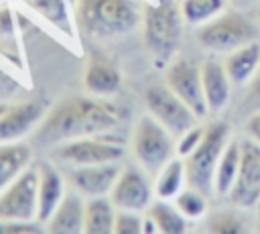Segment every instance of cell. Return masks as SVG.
<instances>
[{
	"instance_id": "obj_24",
	"label": "cell",
	"mask_w": 260,
	"mask_h": 234,
	"mask_svg": "<svg viewBox=\"0 0 260 234\" xmlns=\"http://www.w3.org/2000/svg\"><path fill=\"white\" fill-rule=\"evenodd\" d=\"M148 216L154 220L158 232L165 234H181L187 230V218L179 212L175 203H169L167 199H156L148 206Z\"/></svg>"
},
{
	"instance_id": "obj_21",
	"label": "cell",
	"mask_w": 260,
	"mask_h": 234,
	"mask_svg": "<svg viewBox=\"0 0 260 234\" xmlns=\"http://www.w3.org/2000/svg\"><path fill=\"white\" fill-rule=\"evenodd\" d=\"M32 151L28 144L16 142H0V191L18 177L30 163Z\"/></svg>"
},
{
	"instance_id": "obj_26",
	"label": "cell",
	"mask_w": 260,
	"mask_h": 234,
	"mask_svg": "<svg viewBox=\"0 0 260 234\" xmlns=\"http://www.w3.org/2000/svg\"><path fill=\"white\" fill-rule=\"evenodd\" d=\"M225 0H183L181 12L189 24H205L207 20L221 14Z\"/></svg>"
},
{
	"instance_id": "obj_19",
	"label": "cell",
	"mask_w": 260,
	"mask_h": 234,
	"mask_svg": "<svg viewBox=\"0 0 260 234\" xmlns=\"http://www.w3.org/2000/svg\"><path fill=\"white\" fill-rule=\"evenodd\" d=\"M223 67L234 85H248L260 67V45L256 41L232 51L223 59Z\"/></svg>"
},
{
	"instance_id": "obj_33",
	"label": "cell",
	"mask_w": 260,
	"mask_h": 234,
	"mask_svg": "<svg viewBox=\"0 0 260 234\" xmlns=\"http://www.w3.org/2000/svg\"><path fill=\"white\" fill-rule=\"evenodd\" d=\"M18 87H20V81L0 67V98H10V96H14V94L18 92Z\"/></svg>"
},
{
	"instance_id": "obj_6",
	"label": "cell",
	"mask_w": 260,
	"mask_h": 234,
	"mask_svg": "<svg viewBox=\"0 0 260 234\" xmlns=\"http://www.w3.org/2000/svg\"><path fill=\"white\" fill-rule=\"evenodd\" d=\"M256 37L254 24L240 12H225L217 14L215 18L201 24L197 39L199 43L211 53H232Z\"/></svg>"
},
{
	"instance_id": "obj_25",
	"label": "cell",
	"mask_w": 260,
	"mask_h": 234,
	"mask_svg": "<svg viewBox=\"0 0 260 234\" xmlns=\"http://www.w3.org/2000/svg\"><path fill=\"white\" fill-rule=\"evenodd\" d=\"M28 6L59 31L73 35V20L69 14L67 0H28Z\"/></svg>"
},
{
	"instance_id": "obj_35",
	"label": "cell",
	"mask_w": 260,
	"mask_h": 234,
	"mask_svg": "<svg viewBox=\"0 0 260 234\" xmlns=\"http://www.w3.org/2000/svg\"><path fill=\"white\" fill-rule=\"evenodd\" d=\"M8 108V104H4V102H0V116H2V112Z\"/></svg>"
},
{
	"instance_id": "obj_27",
	"label": "cell",
	"mask_w": 260,
	"mask_h": 234,
	"mask_svg": "<svg viewBox=\"0 0 260 234\" xmlns=\"http://www.w3.org/2000/svg\"><path fill=\"white\" fill-rule=\"evenodd\" d=\"M175 206L179 208V212L187 218V220H197L205 214L207 210V195L195 187H185L179 191V195L175 197Z\"/></svg>"
},
{
	"instance_id": "obj_7",
	"label": "cell",
	"mask_w": 260,
	"mask_h": 234,
	"mask_svg": "<svg viewBox=\"0 0 260 234\" xmlns=\"http://www.w3.org/2000/svg\"><path fill=\"white\" fill-rule=\"evenodd\" d=\"M124 155V147L120 140H114L106 134L79 136L65 142H59L53 149V157L59 163L79 167V165H98L120 161Z\"/></svg>"
},
{
	"instance_id": "obj_11",
	"label": "cell",
	"mask_w": 260,
	"mask_h": 234,
	"mask_svg": "<svg viewBox=\"0 0 260 234\" xmlns=\"http://www.w3.org/2000/svg\"><path fill=\"white\" fill-rule=\"evenodd\" d=\"M232 206L248 210L260 201V144L250 136L242 140V159L238 177L228 193Z\"/></svg>"
},
{
	"instance_id": "obj_34",
	"label": "cell",
	"mask_w": 260,
	"mask_h": 234,
	"mask_svg": "<svg viewBox=\"0 0 260 234\" xmlns=\"http://www.w3.org/2000/svg\"><path fill=\"white\" fill-rule=\"evenodd\" d=\"M244 130H246V134H248L252 140H256V142L260 144V110H256L254 114H250V118L246 120Z\"/></svg>"
},
{
	"instance_id": "obj_29",
	"label": "cell",
	"mask_w": 260,
	"mask_h": 234,
	"mask_svg": "<svg viewBox=\"0 0 260 234\" xmlns=\"http://www.w3.org/2000/svg\"><path fill=\"white\" fill-rule=\"evenodd\" d=\"M203 134H205V128H201V126H191L189 130H185L181 136H179V142H177V153H179V157H187V155H191L197 147H199V142L203 140Z\"/></svg>"
},
{
	"instance_id": "obj_3",
	"label": "cell",
	"mask_w": 260,
	"mask_h": 234,
	"mask_svg": "<svg viewBox=\"0 0 260 234\" xmlns=\"http://www.w3.org/2000/svg\"><path fill=\"white\" fill-rule=\"evenodd\" d=\"M183 20L181 6H177L175 0H158L156 4L144 6V45L156 67H165L173 61L181 41Z\"/></svg>"
},
{
	"instance_id": "obj_2",
	"label": "cell",
	"mask_w": 260,
	"mask_h": 234,
	"mask_svg": "<svg viewBox=\"0 0 260 234\" xmlns=\"http://www.w3.org/2000/svg\"><path fill=\"white\" fill-rule=\"evenodd\" d=\"M138 0H77L75 24L89 39H120L142 22Z\"/></svg>"
},
{
	"instance_id": "obj_16",
	"label": "cell",
	"mask_w": 260,
	"mask_h": 234,
	"mask_svg": "<svg viewBox=\"0 0 260 234\" xmlns=\"http://www.w3.org/2000/svg\"><path fill=\"white\" fill-rule=\"evenodd\" d=\"M83 222H85V199L79 191L73 187L65 191L63 199L59 201L57 210L49 218L47 232L53 234H77L83 232Z\"/></svg>"
},
{
	"instance_id": "obj_30",
	"label": "cell",
	"mask_w": 260,
	"mask_h": 234,
	"mask_svg": "<svg viewBox=\"0 0 260 234\" xmlns=\"http://www.w3.org/2000/svg\"><path fill=\"white\" fill-rule=\"evenodd\" d=\"M209 230L211 232H242L244 230V224L234 214L221 212V214H215L209 220Z\"/></svg>"
},
{
	"instance_id": "obj_4",
	"label": "cell",
	"mask_w": 260,
	"mask_h": 234,
	"mask_svg": "<svg viewBox=\"0 0 260 234\" xmlns=\"http://www.w3.org/2000/svg\"><path fill=\"white\" fill-rule=\"evenodd\" d=\"M230 142V126L223 120L211 122L205 126L203 140L199 147L185 157V169H187V185L203 191L209 195L213 191V179L215 169L219 163V157Z\"/></svg>"
},
{
	"instance_id": "obj_5",
	"label": "cell",
	"mask_w": 260,
	"mask_h": 234,
	"mask_svg": "<svg viewBox=\"0 0 260 234\" xmlns=\"http://www.w3.org/2000/svg\"><path fill=\"white\" fill-rule=\"evenodd\" d=\"M132 151L138 165L146 173L156 175L173 159V134L152 114H144L132 130Z\"/></svg>"
},
{
	"instance_id": "obj_36",
	"label": "cell",
	"mask_w": 260,
	"mask_h": 234,
	"mask_svg": "<svg viewBox=\"0 0 260 234\" xmlns=\"http://www.w3.org/2000/svg\"><path fill=\"white\" fill-rule=\"evenodd\" d=\"M258 228H260V201H258Z\"/></svg>"
},
{
	"instance_id": "obj_18",
	"label": "cell",
	"mask_w": 260,
	"mask_h": 234,
	"mask_svg": "<svg viewBox=\"0 0 260 234\" xmlns=\"http://www.w3.org/2000/svg\"><path fill=\"white\" fill-rule=\"evenodd\" d=\"M122 75L116 65L104 59H91L83 73V87L89 96L108 98L120 90Z\"/></svg>"
},
{
	"instance_id": "obj_20",
	"label": "cell",
	"mask_w": 260,
	"mask_h": 234,
	"mask_svg": "<svg viewBox=\"0 0 260 234\" xmlns=\"http://www.w3.org/2000/svg\"><path fill=\"white\" fill-rule=\"evenodd\" d=\"M116 206L112 203L110 195H93L85 197V222L83 232L87 234H110L114 232L116 220Z\"/></svg>"
},
{
	"instance_id": "obj_9",
	"label": "cell",
	"mask_w": 260,
	"mask_h": 234,
	"mask_svg": "<svg viewBox=\"0 0 260 234\" xmlns=\"http://www.w3.org/2000/svg\"><path fill=\"white\" fill-rule=\"evenodd\" d=\"M148 114H152L173 136H181L185 130L195 126L197 114L167 85L154 83L144 94Z\"/></svg>"
},
{
	"instance_id": "obj_23",
	"label": "cell",
	"mask_w": 260,
	"mask_h": 234,
	"mask_svg": "<svg viewBox=\"0 0 260 234\" xmlns=\"http://www.w3.org/2000/svg\"><path fill=\"white\" fill-rule=\"evenodd\" d=\"M187 183V169H185V159L177 157L171 159L154 179V195L160 199H175L181 189H185Z\"/></svg>"
},
{
	"instance_id": "obj_8",
	"label": "cell",
	"mask_w": 260,
	"mask_h": 234,
	"mask_svg": "<svg viewBox=\"0 0 260 234\" xmlns=\"http://www.w3.org/2000/svg\"><path fill=\"white\" fill-rule=\"evenodd\" d=\"M39 214V169L26 167L0 191V220H37Z\"/></svg>"
},
{
	"instance_id": "obj_32",
	"label": "cell",
	"mask_w": 260,
	"mask_h": 234,
	"mask_svg": "<svg viewBox=\"0 0 260 234\" xmlns=\"http://www.w3.org/2000/svg\"><path fill=\"white\" fill-rule=\"evenodd\" d=\"M244 104L254 112L260 110V67H258L256 75L250 79V83H248V94L244 98Z\"/></svg>"
},
{
	"instance_id": "obj_22",
	"label": "cell",
	"mask_w": 260,
	"mask_h": 234,
	"mask_svg": "<svg viewBox=\"0 0 260 234\" xmlns=\"http://www.w3.org/2000/svg\"><path fill=\"white\" fill-rule=\"evenodd\" d=\"M240 159H242V142L230 140L219 157L217 169H215V179H213V191L217 195H228L240 169Z\"/></svg>"
},
{
	"instance_id": "obj_12",
	"label": "cell",
	"mask_w": 260,
	"mask_h": 234,
	"mask_svg": "<svg viewBox=\"0 0 260 234\" xmlns=\"http://www.w3.org/2000/svg\"><path fill=\"white\" fill-rule=\"evenodd\" d=\"M154 185H150L146 171L142 167H122L120 175L116 177L110 199L116 210H130V212H144L152 203Z\"/></svg>"
},
{
	"instance_id": "obj_1",
	"label": "cell",
	"mask_w": 260,
	"mask_h": 234,
	"mask_svg": "<svg viewBox=\"0 0 260 234\" xmlns=\"http://www.w3.org/2000/svg\"><path fill=\"white\" fill-rule=\"evenodd\" d=\"M126 116V108L118 102H108L104 98L73 96L57 102L37 126L35 144L37 147H57L59 142L106 134L116 128Z\"/></svg>"
},
{
	"instance_id": "obj_37",
	"label": "cell",
	"mask_w": 260,
	"mask_h": 234,
	"mask_svg": "<svg viewBox=\"0 0 260 234\" xmlns=\"http://www.w3.org/2000/svg\"><path fill=\"white\" fill-rule=\"evenodd\" d=\"M258 14H260V12H258Z\"/></svg>"
},
{
	"instance_id": "obj_15",
	"label": "cell",
	"mask_w": 260,
	"mask_h": 234,
	"mask_svg": "<svg viewBox=\"0 0 260 234\" xmlns=\"http://www.w3.org/2000/svg\"><path fill=\"white\" fill-rule=\"evenodd\" d=\"M39 169V214L37 220L45 226L49 222V218L53 216V212L57 210L59 201L65 195V179L61 175V171L47 161L37 163Z\"/></svg>"
},
{
	"instance_id": "obj_28",
	"label": "cell",
	"mask_w": 260,
	"mask_h": 234,
	"mask_svg": "<svg viewBox=\"0 0 260 234\" xmlns=\"http://www.w3.org/2000/svg\"><path fill=\"white\" fill-rule=\"evenodd\" d=\"M142 222H144V218L140 216V212L118 210L116 220H114V232L116 234H140Z\"/></svg>"
},
{
	"instance_id": "obj_31",
	"label": "cell",
	"mask_w": 260,
	"mask_h": 234,
	"mask_svg": "<svg viewBox=\"0 0 260 234\" xmlns=\"http://www.w3.org/2000/svg\"><path fill=\"white\" fill-rule=\"evenodd\" d=\"M41 222L39 220H30V222H22V220H0V232L8 234V232H18V234H28V232H41Z\"/></svg>"
},
{
	"instance_id": "obj_10",
	"label": "cell",
	"mask_w": 260,
	"mask_h": 234,
	"mask_svg": "<svg viewBox=\"0 0 260 234\" xmlns=\"http://www.w3.org/2000/svg\"><path fill=\"white\" fill-rule=\"evenodd\" d=\"M165 83L197 114V118H203L209 108L203 92V79H201V67L189 59V57H175L167 65Z\"/></svg>"
},
{
	"instance_id": "obj_14",
	"label": "cell",
	"mask_w": 260,
	"mask_h": 234,
	"mask_svg": "<svg viewBox=\"0 0 260 234\" xmlns=\"http://www.w3.org/2000/svg\"><path fill=\"white\" fill-rule=\"evenodd\" d=\"M120 171L122 165H118V161H112V163L71 167L67 177L75 191H79L83 197H93V195H110L112 185L120 175Z\"/></svg>"
},
{
	"instance_id": "obj_13",
	"label": "cell",
	"mask_w": 260,
	"mask_h": 234,
	"mask_svg": "<svg viewBox=\"0 0 260 234\" xmlns=\"http://www.w3.org/2000/svg\"><path fill=\"white\" fill-rule=\"evenodd\" d=\"M47 114L43 100H26L22 104L8 106L0 116V142H16L24 138Z\"/></svg>"
},
{
	"instance_id": "obj_17",
	"label": "cell",
	"mask_w": 260,
	"mask_h": 234,
	"mask_svg": "<svg viewBox=\"0 0 260 234\" xmlns=\"http://www.w3.org/2000/svg\"><path fill=\"white\" fill-rule=\"evenodd\" d=\"M201 79H203V92H205L209 112L223 110L230 100V85H232V79L223 63L215 59H207L201 65Z\"/></svg>"
}]
</instances>
